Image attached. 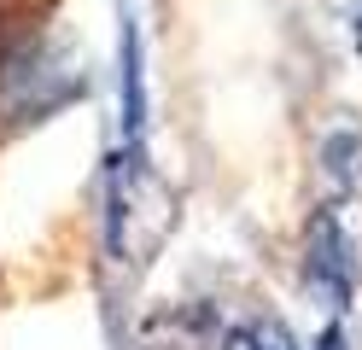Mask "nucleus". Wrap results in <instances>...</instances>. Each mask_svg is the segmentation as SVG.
<instances>
[{
  "label": "nucleus",
  "mask_w": 362,
  "mask_h": 350,
  "mask_svg": "<svg viewBox=\"0 0 362 350\" xmlns=\"http://www.w3.org/2000/svg\"><path fill=\"white\" fill-rule=\"evenodd\" d=\"M117 152L146 158V64L134 18H123L117 30Z\"/></svg>",
  "instance_id": "1"
},
{
  "label": "nucleus",
  "mask_w": 362,
  "mask_h": 350,
  "mask_svg": "<svg viewBox=\"0 0 362 350\" xmlns=\"http://www.w3.org/2000/svg\"><path fill=\"white\" fill-rule=\"evenodd\" d=\"M304 274H310V286L322 292L333 310L351 298V257H345V233H339L333 216H315V228H310V251H304Z\"/></svg>",
  "instance_id": "2"
},
{
  "label": "nucleus",
  "mask_w": 362,
  "mask_h": 350,
  "mask_svg": "<svg viewBox=\"0 0 362 350\" xmlns=\"http://www.w3.org/2000/svg\"><path fill=\"white\" fill-rule=\"evenodd\" d=\"M222 350H292V339H286V327H275V321H240L228 339H222Z\"/></svg>",
  "instance_id": "3"
},
{
  "label": "nucleus",
  "mask_w": 362,
  "mask_h": 350,
  "mask_svg": "<svg viewBox=\"0 0 362 350\" xmlns=\"http://www.w3.org/2000/svg\"><path fill=\"white\" fill-rule=\"evenodd\" d=\"M315 350H345V333H339V327H327V333L315 339Z\"/></svg>",
  "instance_id": "4"
}]
</instances>
